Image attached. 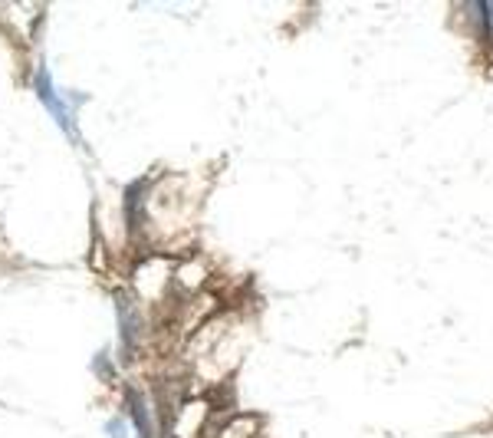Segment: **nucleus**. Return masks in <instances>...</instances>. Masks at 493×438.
Returning a JSON list of instances; mask_svg holds the SVG:
<instances>
[{
  "label": "nucleus",
  "instance_id": "obj_2",
  "mask_svg": "<svg viewBox=\"0 0 493 438\" xmlns=\"http://www.w3.org/2000/svg\"><path fill=\"white\" fill-rule=\"evenodd\" d=\"M129 406H132V419H135V428H138V438H149V415H145V406H142V399L132 393V399H129Z\"/></svg>",
  "mask_w": 493,
  "mask_h": 438
},
{
  "label": "nucleus",
  "instance_id": "obj_1",
  "mask_svg": "<svg viewBox=\"0 0 493 438\" xmlns=\"http://www.w3.org/2000/svg\"><path fill=\"white\" fill-rule=\"evenodd\" d=\"M36 90H40V99H43L46 106H50V112L60 119L63 129H69V122H66V112H63V103L56 99V92H53V83H50V73H46V70H40V76H36Z\"/></svg>",
  "mask_w": 493,
  "mask_h": 438
}]
</instances>
